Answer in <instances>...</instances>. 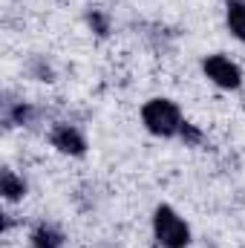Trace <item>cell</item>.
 Segmentation results:
<instances>
[{
	"mask_svg": "<svg viewBox=\"0 0 245 248\" xmlns=\"http://www.w3.org/2000/svg\"><path fill=\"white\" fill-rule=\"evenodd\" d=\"M141 122L153 136L170 139V136H179L184 119H182V110L176 107V101H170V98H150L141 107Z\"/></svg>",
	"mask_w": 245,
	"mask_h": 248,
	"instance_id": "1",
	"label": "cell"
},
{
	"mask_svg": "<svg viewBox=\"0 0 245 248\" xmlns=\"http://www.w3.org/2000/svg\"><path fill=\"white\" fill-rule=\"evenodd\" d=\"M153 237L162 248H187L190 228L170 205H159L153 211Z\"/></svg>",
	"mask_w": 245,
	"mask_h": 248,
	"instance_id": "2",
	"label": "cell"
},
{
	"mask_svg": "<svg viewBox=\"0 0 245 248\" xmlns=\"http://www.w3.org/2000/svg\"><path fill=\"white\" fill-rule=\"evenodd\" d=\"M202 69H205V75H208L216 87H222V90H240V84H243L240 66L231 61V58H225V55H208V58L202 61Z\"/></svg>",
	"mask_w": 245,
	"mask_h": 248,
	"instance_id": "3",
	"label": "cell"
},
{
	"mask_svg": "<svg viewBox=\"0 0 245 248\" xmlns=\"http://www.w3.org/2000/svg\"><path fill=\"white\" fill-rule=\"evenodd\" d=\"M49 141H52L55 150H61L66 156H84V153H87V139H84L72 124H58V127H52Z\"/></svg>",
	"mask_w": 245,
	"mask_h": 248,
	"instance_id": "4",
	"label": "cell"
},
{
	"mask_svg": "<svg viewBox=\"0 0 245 248\" xmlns=\"http://www.w3.org/2000/svg\"><path fill=\"white\" fill-rule=\"evenodd\" d=\"M29 246L32 248H61L63 246V234L55 228V225H35L32 234H29Z\"/></svg>",
	"mask_w": 245,
	"mask_h": 248,
	"instance_id": "5",
	"label": "cell"
},
{
	"mask_svg": "<svg viewBox=\"0 0 245 248\" xmlns=\"http://www.w3.org/2000/svg\"><path fill=\"white\" fill-rule=\"evenodd\" d=\"M225 23L237 41H245V0H225Z\"/></svg>",
	"mask_w": 245,
	"mask_h": 248,
	"instance_id": "6",
	"label": "cell"
},
{
	"mask_svg": "<svg viewBox=\"0 0 245 248\" xmlns=\"http://www.w3.org/2000/svg\"><path fill=\"white\" fill-rule=\"evenodd\" d=\"M0 193H3V199L17 202V199L26 196V182H23L15 170H3V173H0Z\"/></svg>",
	"mask_w": 245,
	"mask_h": 248,
	"instance_id": "7",
	"label": "cell"
},
{
	"mask_svg": "<svg viewBox=\"0 0 245 248\" xmlns=\"http://www.w3.org/2000/svg\"><path fill=\"white\" fill-rule=\"evenodd\" d=\"M29 116H32V110L26 104H15V107L6 110V124H26Z\"/></svg>",
	"mask_w": 245,
	"mask_h": 248,
	"instance_id": "8",
	"label": "cell"
},
{
	"mask_svg": "<svg viewBox=\"0 0 245 248\" xmlns=\"http://www.w3.org/2000/svg\"><path fill=\"white\" fill-rule=\"evenodd\" d=\"M87 20H90V26H92V32H98L101 38H104V35L110 32V23H107V17H104L101 12H90V15H87Z\"/></svg>",
	"mask_w": 245,
	"mask_h": 248,
	"instance_id": "9",
	"label": "cell"
},
{
	"mask_svg": "<svg viewBox=\"0 0 245 248\" xmlns=\"http://www.w3.org/2000/svg\"><path fill=\"white\" fill-rule=\"evenodd\" d=\"M179 136H182V141L184 144H199L202 141V130H196L193 124H182V130H179Z\"/></svg>",
	"mask_w": 245,
	"mask_h": 248,
	"instance_id": "10",
	"label": "cell"
}]
</instances>
